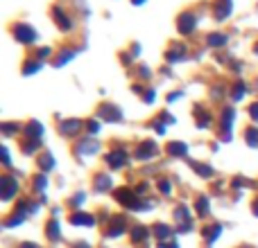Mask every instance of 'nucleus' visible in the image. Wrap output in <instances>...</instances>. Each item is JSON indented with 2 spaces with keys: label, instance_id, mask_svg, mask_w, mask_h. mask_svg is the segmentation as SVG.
<instances>
[{
  "label": "nucleus",
  "instance_id": "0eeeda50",
  "mask_svg": "<svg viewBox=\"0 0 258 248\" xmlns=\"http://www.w3.org/2000/svg\"><path fill=\"white\" fill-rule=\"evenodd\" d=\"M179 30H183V32H190L192 30V16H190V14H186L183 18H179Z\"/></svg>",
  "mask_w": 258,
  "mask_h": 248
},
{
  "label": "nucleus",
  "instance_id": "7ed1b4c3",
  "mask_svg": "<svg viewBox=\"0 0 258 248\" xmlns=\"http://www.w3.org/2000/svg\"><path fill=\"white\" fill-rule=\"evenodd\" d=\"M71 223H75V226H93L95 219L91 217V214H84V212H77L71 217Z\"/></svg>",
  "mask_w": 258,
  "mask_h": 248
},
{
  "label": "nucleus",
  "instance_id": "aec40b11",
  "mask_svg": "<svg viewBox=\"0 0 258 248\" xmlns=\"http://www.w3.org/2000/svg\"><path fill=\"white\" fill-rule=\"evenodd\" d=\"M159 187H161V192H165V194L170 192V183H165V181H161V183H159Z\"/></svg>",
  "mask_w": 258,
  "mask_h": 248
},
{
  "label": "nucleus",
  "instance_id": "4be33fe9",
  "mask_svg": "<svg viewBox=\"0 0 258 248\" xmlns=\"http://www.w3.org/2000/svg\"><path fill=\"white\" fill-rule=\"evenodd\" d=\"M251 115L258 117V104H254V106H251Z\"/></svg>",
  "mask_w": 258,
  "mask_h": 248
},
{
  "label": "nucleus",
  "instance_id": "2eb2a0df",
  "mask_svg": "<svg viewBox=\"0 0 258 248\" xmlns=\"http://www.w3.org/2000/svg\"><path fill=\"white\" fill-rule=\"evenodd\" d=\"M52 165H54V160H52V156H43L41 158V167L48 172V169H52Z\"/></svg>",
  "mask_w": 258,
  "mask_h": 248
},
{
  "label": "nucleus",
  "instance_id": "39448f33",
  "mask_svg": "<svg viewBox=\"0 0 258 248\" xmlns=\"http://www.w3.org/2000/svg\"><path fill=\"white\" fill-rule=\"evenodd\" d=\"M16 36H18V39H21V41H25V43H30V41L34 39V32H32L30 27H25V25H18Z\"/></svg>",
  "mask_w": 258,
  "mask_h": 248
},
{
  "label": "nucleus",
  "instance_id": "1a4fd4ad",
  "mask_svg": "<svg viewBox=\"0 0 258 248\" xmlns=\"http://www.w3.org/2000/svg\"><path fill=\"white\" fill-rule=\"evenodd\" d=\"M145 237H147V228H143V226L134 228V232H132V239L134 241H143Z\"/></svg>",
  "mask_w": 258,
  "mask_h": 248
},
{
  "label": "nucleus",
  "instance_id": "6e6552de",
  "mask_svg": "<svg viewBox=\"0 0 258 248\" xmlns=\"http://www.w3.org/2000/svg\"><path fill=\"white\" fill-rule=\"evenodd\" d=\"M220 232H222V228H220V226H213V228H209V230H204V235H206V239L213 244V241L220 237Z\"/></svg>",
  "mask_w": 258,
  "mask_h": 248
},
{
  "label": "nucleus",
  "instance_id": "ddd939ff",
  "mask_svg": "<svg viewBox=\"0 0 258 248\" xmlns=\"http://www.w3.org/2000/svg\"><path fill=\"white\" fill-rule=\"evenodd\" d=\"M152 154H154V147L147 142V147H141V151H138V158H150Z\"/></svg>",
  "mask_w": 258,
  "mask_h": 248
},
{
  "label": "nucleus",
  "instance_id": "f03ea898",
  "mask_svg": "<svg viewBox=\"0 0 258 248\" xmlns=\"http://www.w3.org/2000/svg\"><path fill=\"white\" fill-rule=\"evenodd\" d=\"M0 185H3V199H5V201H9V199H12V196L18 192V183L14 181L12 176H5L3 181H0Z\"/></svg>",
  "mask_w": 258,
  "mask_h": 248
},
{
  "label": "nucleus",
  "instance_id": "393cba45",
  "mask_svg": "<svg viewBox=\"0 0 258 248\" xmlns=\"http://www.w3.org/2000/svg\"><path fill=\"white\" fill-rule=\"evenodd\" d=\"M256 214H258V203H256Z\"/></svg>",
  "mask_w": 258,
  "mask_h": 248
},
{
  "label": "nucleus",
  "instance_id": "f257e3e1",
  "mask_svg": "<svg viewBox=\"0 0 258 248\" xmlns=\"http://www.w3.org/2000/svg\"><path fill=\"white\" fill-rule=\"evenodd\" d=\"M116 196H118V201H120L122 205H129V208H134V210H141L143 208V203L136 199V194H134V192H129V190H120Z\"/></svg>",
  "mask_w": 258,
  "mask_h": 248
},
{
  "label": "nucleus",
  "instance_id": "5701e85b",
  "mask_svg": "<svg viewBox=\"0 0 258 248\" xmlns=\"http://www.w3.org/2000/svg\"><path fill=\"white\" fill-rule=\"evenodd\" d=\"M73 248H91V246H89V244H84V241H80V244H75Z\"/></svg>",
  "mask_w": 258,
  "mask_h": 248
},
{
  "label": "nucleus",
  "instance_id": "dca6fc26",
  "mask_svg": "<svg viewBox=\"0 0 258 248\" xmlns=\"http://www.w3.org/2000/svg\"><path fill=\"white\" fill-rule=\"evenodd\" d=\"M109 185H111V178H107V176H98V190H107Z\"/></svg>",
  "mask_w": 258,
  "mask_h": 248
},
{
  "label": "nucleus",
  "instance_id": "4468645a",
  "mask_svg": "<svg viewBox=\"0 0 258 248\" xmlns=\"http://www.w3.org/2000/svg\"><path fill=\"white\" fill-rule=\"evenodd\" d=\"M197 212H200V214H206V212H209V201H206L204 196L197 201Z\"/></svg>",
  "mask_w": 258,
  "mask_h": 248
},
{
  "label": "nucleus",
  "instance_id": "6ab92c4d",
  "mask_svg": "<svg viewBox=\"0 0 258 248\" xmlns=\"http://www.w3.org/2000/svg\"><path fill=\"white\" fill-rule=\"evenodd\" d=\"M224 36H211V45H222Z\"/></svg>",
  "mask_w": 258,
  "mask_h": 248
},
{
  "label": "nucleus",
  "instance_id": "412c9836",
  "mask_svg": "<svg viewBox=\"0 0 258 248\" xmlns=\"http://www.w3.org/2000/svg\"><path fill=\"white\" fill-rule=\"evenodd\" d=\"M36 185H39V190H43V187H45V178H43V176L36 178Z\"/></svg>",
  "mask_w": 258,
  "mask_h": 248
},
{
  "label": "nucleus",
  "instance_id": "9d476101",
  "mask_svg": "<svg viewBox=\"0 0 258 248\" xmlns=\"http://www.w3.org/2000/svg\"><path fill=\"white\" fill-rule=\"evenodd\" d=\"M48 237L50 239H59V223L54 221V219L48 223Z\"/></svg>",
  "mask_w": 258,
  "mask_h": 248
},
{
  "label": "nucleus",
  "instance_id": "9b49d317",
  "mask_svg": "<svg viewBox=\"0 0 258 248\" xmlns=\"http://www.w3.org/2000/svg\"><path fill=\"white\" fill-rule=\"evenodd\" d=\"M168 149H170V154H174V156H183V154H186V147L179 145V142H172Z\"/></svg>",
  "mask_w": 258,
  "mask_h": 248
},
{
  "label": "nucleus",
  "instance_id": "a211bd4d",
  "mask_svg": "<svg viewBox=\"0 0 258 248\" xmlns=\"http://www.w3.org/2000/svg\"><path fill=\"white\" fill-rule=\"evenodd\" d=\"M77 129H80V122H66L63 124V131H77Z\"/></svg>",
  "mask_w": 258,
  "mask_h": 248
},
{
  "label": "nucleus",
  "instance_id": "b1692460",
  "mask_svg": "<svg viewBox=\"0 0 258 248\" xmlns=\"http://www.w3.org/2000/svg\"><path fill=\"white\" fill-rule=\"evenodd\" d=\"M21 248H39V246H36V244H30V241H27V244H23Z\"/></svg>",
  "mask_w": 258,
  "mask_h": 248
},
{
  "label": "nucleus",
  "instance_id": "f3484780",
  "mask_svg": "<svg viewBox=\"0 0 258 248\" xmlns=\"http://www.w3.org/2000/svg\"><path fill=\"white\" fill-rule=\"evenodd\" d=\"M247 142L249 145H254V147H258V131L254 129V131H247Z\"/></svg>",
  "mask_w": 258,
  "mask_h": 248
},
{
  "label": "nucleus",
  "instance_id": "f8f14e48",
  "mask_svg": "<svg viewBox=\"0 0 258 248\" xmlns=\"http://www.w3.org/2000/svg\"><path fill=\"white\" fill-rule=\"evenodd\" d=\"M154 230H156V237H159L161 241L168 239V237H170V228H168V226H156Z\"/></svg>",
  "mask_w": 258,
  "mask_h": 248
},
{
  "label": "nucleus",
  "instance_id": "20e7f679",
  "mask_svg": "<svg viewBox=\"0 0 258 248\" xmlns=\"http://www.w3.org/2000/svg\"><path fill=\"white\" fill-rule=\"evenodd\" d=\"M109 165H111V167H122V165H125V160H127V156L122 154V151H113V154H109Z\"/></svg>",
  "mask_w": 258,
  "mask_h": 248
},
{
  "label": "nucleus",
  "instance_id": "423d86ee",
  "mask_svg": "<svg viewBox=\"0 0 258 248\" xmlns=\"http://www.w3.org/2000/svg\"><path fill=\"white\" fill-rule=\"evenodd\" d=\"M122 228H125V221H122L120 217H118V219H113V221H111V226H109V235H111V237H118V235H120V232H122Z\"/></svg>",
  "mask_w": 258,
  "mask_h": 248
}]
</instances>
